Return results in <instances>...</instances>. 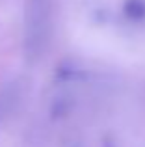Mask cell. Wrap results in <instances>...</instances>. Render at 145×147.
Instances as JSON below:
<instances>
[{"label":"cell","instance_id":"6da1fadb","mask_svg":"<svg viewBox=\"0 0 145 147\" xmlns=\"http://www.w3.org/2000/svg\"><path fill=\"white\" fill-rule=\"evenodd\" d=\"M52 19L47 0H34L26 17V56L39 60L50 43Z\"/></svg>","mask_w":145,"mask_h":147}]
</instances>
